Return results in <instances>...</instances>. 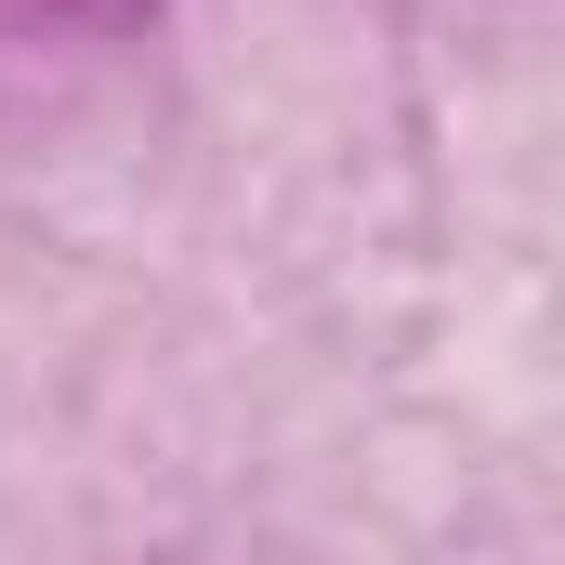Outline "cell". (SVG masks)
Masks as SVG:
<instances>
[{
  "label": "cell",
  "instance_id": "1",
  "mask_svg": "<svg viewBox=\"0 0 565 565\" xmlns=\"http://www.w3.org/2000/svg\"><path fill=\"white\" fill-rule=\"evenodd\" d=\"M13 13H26V26H66V40H132L158 0H13Z\"/></svg>",
  "mask_w": 565,
  "mask_h": 565
}]
</instances>
